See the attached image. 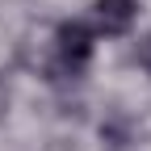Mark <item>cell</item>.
Segmentation results:
<instances>
[{
  "mask_svg": "<svg viewBox=\"0 0 151 151\" xmlns=\"http://www.w3.org/2000/svg\"><path fill=\"white\" fill-rule=\"evenodd\" d=\"M92 46H97V29L84 21H63L55 29V71L63 76H80L92 59Z\"/></svg>",
  "mask_w": 151,
  "mask_h": 151,
  "instance_id": "1",
  "label": "cell"
},
{
  "mask_svg": "<svg viewBox=\"0 0 151 151\" xmlns=\"http://www.w3.org/2000/svg\"><path fill=\"white\" fill-rule=\"evenodd\" d=\"M97 29L105 34H126L139 17V0H97Z\"/></svg>",
  "mask_w": 151,
  "mask_h": 151,
  "instance_id": "2",
  "label": "cell"
},
{
  "mask_svg": "<svg viewBox=\"0 0 151 151\" xmlns=\"http://www.w3.org/2000/svg\"><path fill=\"white\" fill-rule=\"evenodd\" d=\"M139 63H143V67H147V71H151V34H147V42H143V46H139Z\"/></svg>",
  "mask_w": 151,
  "mask_h": 151,
  "instance_id": "3",
  "label": "cell"
},
{
  "mask_svg": "<svg viewBox=\"0 0 151 151\" xmlns=\"http://www.w3.org/2000/svg\"><path fill=\"white\" fill-rule=\"evenodd\" d=\"M4 113H9V84L0 80V118H4Z\"/></svg>",
  "mask_w": 151,
  "mask_h": 151,
  "instance_id": "4",
  "label": "cell"
},
{
  "mask_svg": "<svg viewBox=\"0 0 151 151\" xmlns=\"http://www.w3.org/2000/svg\"><path fill=\"white\" fill-rule=\"evenodd\" d=\"M46 151H76V147H71V143H63V139H55V143H50Z\"/></svg>",
  "mask_w": 151,
  "mask_h": 151,
  "instance_id": "5",
  "label": "cell"
}]
</instances>
